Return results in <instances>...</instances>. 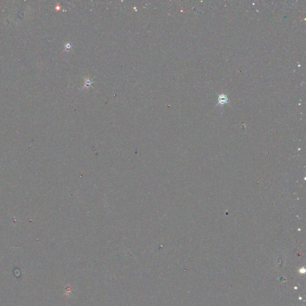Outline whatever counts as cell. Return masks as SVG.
Masks as SVG:
<instances>
[{"mask_svg":"<svg viewBox=\"0 0 306 306\" xmlns=\"http://www.w3.org/2000/svg\"><path fill=\"white\" fill-rule=\"evenodd\" d=\"M225 104H229V99H228L227 96L224 94H221L220 95H219L218 97V105H224Z\"/></svg>","mask_w":306,"mask_h":306,"instance_id":"cell-1","label":"cell"}]
</instances>
